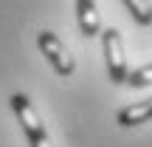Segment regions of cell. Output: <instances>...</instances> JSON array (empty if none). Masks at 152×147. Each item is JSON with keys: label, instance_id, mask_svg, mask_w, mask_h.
Instances as JSON below:
<instances>
[{"label": "cell", "instance_id": "obj_1", "mask_svg": "<svg viewBox=\"0 0 152 147\" xmlns=\"http://www.w3.org/2000/svg\"><path fill=\"white\" fill-rule=\"evenodd\" d=\"M11 108H14V113H17V122L23 125V133H26L28 144L31 147H51L45 125L39 122V116H37V110H34V105L28 102V96L14 93V96H11Z\"/></svg>", "mask_w": 152, "mask_h": 147}, {"label": "cell", "instance_id": "obj_2", "mask_svg": "<svg viewBox=\"0 0 152 147\" xmlns=\"http://www.w3.org/2000/svg\"><path fill=\"white\" fill-rule=\"evenodd\" d=\"M102 43H104V57H107V74L115 85H121L127 79V57L121 34L115 28H107V31H102Z\"/></svg>", "mask_w": 152, "mask_h": 147}, {"label": "cell", "instance_id": "obj_3", "mask_svg": "<svg viewBox=\"0 0 152 147\" xmlns=\"http://www.w3.org/2000/svg\"><path fill=\"white\" fill-rule=\"evenodd\" d=\"M37 45H39V51L45 54V60L54 65V71L59 74V76H71L73 74V57L65 51V45L59 43V37H56L54 31H39L37 34Z\"/></svg>", "mask_w": 152, "mask_h": 147}, {"label": "cell", "instance_id": "obj_4", "mask_svg": "<svg viewBox=\"0 0 152 147\" xmlns=\"http://www.w3.org/2000/svg\"><path fill=\"white\" fill-rule=\"evenodd\" d=\"M76 17L85 37H96L102 28V17L96 11V0H76Z\"/></svg>", "mask_w": 152, "mask_h": 147}, {"label": "cell", "instance_id": "obj_5", "mask_svg": "<svg viewBox=\"0 0 152 147\" xmlns=\"http://www.w3.org/2000/svg\"><path fill=\"white\" fill-rule=\"evenodd\" d=\"M149 119H152V99L121 108L118 116H115V125L118 127H135V125H144V122H149Z\"/></svg>", "mask_w": 152, "mask_h": 147}, {"label": "cell", "instance_id": "obj_6", "mask_svg": "<svg viewBox=\"0 0 152 147\" xmlns=\"http://www.w3.org/2000/svg\"><path fill=\"white\" fill-rule=\"evenodd\" d=\"M127 11L132 14V20L138 26H152V6L149 0H124Z\"/></svg>", "mask_w": 152, "mask_h": 147}, {"label": "cell", "instance_id": "obj_7", "mask_svg": "<svg viewBox=\"0 0 152 147\" xmlns=\"http://www.w3.org/2000/svg\"><path fill=\"white\" fill-rule=\"evenodd\" d=\"M127 85H132V88H144V85H149L152 82V62L149 65H141V68H135L132 74H127Z\"/></svg>", "mask_w": 152, "mask_h": 147}]
</instances>
